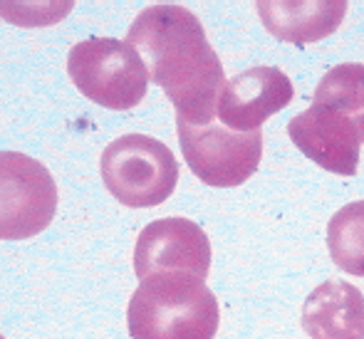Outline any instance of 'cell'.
Returning <instances> with one entry per match:
<instances>
[{"mask_svg":"<svg viewBox=\"0 0 364 339\" xmlns=\"http://www.w3.org/2000/svg\"><path fill=\"white\" fill-rule=\"evenodd\" d=\"M68 75L77 92L112 112H127L146 97L149 70L127 40L90 38L68 55Z\"/></svg>","mask_w":364,"mask_h":339,"instance_id":"3957f363","label":"cell"},{"mask_svg":"<svg viewBox=\"0 0 364 339\" xmlns=\"http://www.w3.org/2000/svg\"><path fill=\"white\" fill-rule=\"evenodd\" d=\"M312 104L330 107V109L350 117L364 144V65L342 63L325 72V77L315 87Z\"/></svg>","mask_w":364,"mask_h":339,"instance_id":"7c38bea8","label":"cell"},{"mask_svg":"<svg viewBox=\"0 0 364 339\" xmlns=\"http://www.w3.org/2000/svg\"><path fill=\"white\" fill-rule=\"evenodd\" d=\"M178 146L198 181L213 188L245 183L260 166L263 131H233L223 124L191 127L176 119Z\"/></svg>","mask_w":364,"mask_h":339,"instance_id":"5b68a950","label":"cell"},{"mask_svg":"<svg viewBox=\"0 0 364 339\" xmlns=\"http://www.w3.org/2000/svg\"><path fill=\"white\" fill-rule=\"evenodd\" d=\"M58 210V186L50 171L20 151L0 154V235L25 240L43 233Z\"/></svg>","mask_w":364,"mask_h":339,"instance_id":"8992f818","label":"cell"},{"mask_svg":"<svg viewBox=\"0 0 364 339\" xmlns=\"http://www.w3.org/2000/svg\"><path fill=\"white\" fill-rule=\"evenodd\" d=\"M107 191L127 208L161 205L178 183V161L164 141L146 134H124L100 158Z\"/></svg>","mask_w":364,"mask_h":339,"instance_id":"277c9868","label":"cell"},{"mask_svg":"<svg viewBox=\"0 0 364 339\" xmlns=\"http://www.w3.org/2000/svg\"><path fill=\"white\" fill-rule=\"evenodd\" d=\"M290 77L280 68H250L225 82L218 99V119L225 129L258 131L265 119L292 102Z\"/></svg>","mask_w":364,"mask_h":339,"instance_id":"9c48e42d","label":"cell"},{"mask_svg":"<svg viewBox=\"0 0 364 339\" xmlns=\"http://www.w3.org/2000/svg\"><path fill=\"white\" fill-rule=\"evenodd\" d=\"M302 330L310 339H364V295L345 280H327L302 305Z\"/></svg>","mask_w":364,"mask_h":339,"instance_id":"8fae6325","label":"cell"},{"mask_svg":"<svg viewBox=\"0 0 364 339\" xmlns=\"http://www.w3.org/2000/svg\"><path fill=\"white\" fill-rule=\"evenodd\" d=\"M127 43L141 55L151 82L176 109V119L191 127L213 124L228 80L191 10L176 3L149 5L134 18Z\"/></svg>","mask_w":364,"mask_h":339,"instance_id":"6da1fadb","label":"cell"},{"mask_svg":"<svg viewBox=\"0 0 364 339\" xmlns=\"http://www.w3.org/2000/svg\"><path fill=\"white\" fill-rule=\"evenodd\" d=\"M218 325L216 295L191 272H154L127 307L132 339H213Z\"/></svg>","mask_w":364,"mask_h":339,"instance_id":"7a4b0ae2","label":"cell"},{"mask_svg":"<svg viewBox=\"0 0 364 339\" xmlns=\"http://www.w3.org/2000/svg\"><path fill=\"white\" fill-rule=\"evenodd\" d=\"M191 272L206 280L211 272V240L188 218H159L144 225L134 248V275Z\"/></svg>","mask_w":364,"mask_h":339,"instance_id":"52a82bcc","label":"cell"},{"mask_svg":"<svg viewBox=\"0 0 364 339\" xmlns=\"http://www.w3.org/2000/svg\"><path fill=\"white\" fill-rule=\"evenodd\" d=\"M265 30L292 45L325 40L337 33L347 13L345 0H260L255 3Z\"/></svg>","mask_w":364,"mask_h":339,"instance_id":"30bf717a","label":"cell"},{"mask_svg":"<svg viewBox=\"0 0 364 339\" xmlns=\"http://www.w3.org/2000/svg\"><path fill=\"white\" fill-rule=\"evenodd\" d=\"M327 248L332 263L355 277H364V201L347 203L330 218Z\"/></svg>","mask_w":364,"mask_h":339,"instance_id":"4fadbf2b","label":"cell"},{"mask_svg":"<svg viewBox=\"0 0 364 339\" xmlns=\"http://www.w3.org/2000/svg\"><path fill=\"white\" fill-rule=\"evenodd\" d=\"M288 134L310 161L337 176H355L360 168V131L350 117L312 104L288 122Z\"/></svg>","mask_w":364,"mask_h":339,"instance_id":"ba28073f","label":"cell"}]
</instances>
